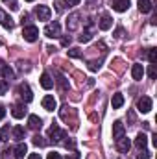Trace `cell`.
Instances as JSON below:
<instances>
[{
    "instance_id": "8d00e7d4",
    "label": "cell",
    "mask_w": 157,
    "mask_h": 159,
    "mask_svg": "<svg viewBox=\"0 0 157 159\" xmlns=\"http://www.w3.org/2000/svg\"><path fill=\"white\" fill-rule=\"evenodd\" d=\"M9 154H11V150H7V148H6V150H4V159H11Z\"/></svg>"
},
{
    "instance_id": "1f68e13d",
    "label": "cell",
    "mask_w": 157,
    "mask_h": 159,
    "mask_svg": "<svg viewBox=\"0 0 157 159\" xmlns=\"http://www.w3.org/2000/svg\"><path fill=\"white\" fill-rule=\"evenodd\" d=\"M115 37H117V39L124 37V28H117V30H115Z\"/></svg>"
},
{
    "instance_id": "d4e9b609",
    "label": "cell",
    "mask_w": 157,
    "mask_h": 159,
    "mask_svg": "<svg viewBox=\"0 0 157 159\" xmlns=\"http://www.w3.org/2000/svg\"><path fill=\"white\" fill-rule=\"evenodd\" d=\"M152 157V154L144 148V150H139V154H137V159H150Z\"/></svg>"
},
{
    "instance_id": "74e56055",
    "label": "cell",
    "mask_w": 157,
    "mask_h": 159,
    "mask_svg": "<svg viewBox=\"0 0 157 159\" xmlns=\"http://www.w3.org/2000/svg\"><path fill=\"white\" fill-rule=\"evenodd\" d=\"M6 67H7V65H6V63L0 59V74H4V69H6Z\"/></svg>"
},
{
    "instance_id": "4316f807",
    "label": "cell",
    "mask_w": 157,
    "mask_h": 159,
    "mask_svg": "<svg viewBox=\"0 0 157 159\" xmlns=\"http://www.w3.org/2000/svg\"><path fill=\"white\" fill-rule=\"evenodd\" d=\"M69 57H81L79 48H70V50H69Z\"/></svg>"
},
{
    "instance_id": "9a60e30c",
    "label": "cell",
    "mask_w": 157,
    "mask_h": 159,
    "mask_svg": "<svg viewBox=\"0 0 157 159\" xmlns=\"http://www.w3.org/2000/svg\"><path fill=\"white\" fill-rule=\"evenodd\" d=\"M131 76H133V80H137V81L142 80V76H144V69H142L141 63H135V65L131 67Z\"/></svg>"
},
{
    "instance_id": "7a4b0ae2",
    "label": "cell",
    "mask_w": 157,
    "mask_h": 159,
    "mask_svg": "<svg viewBox=\"0 0 157 159\" xmlns=\"http://www.w3.org/2000/svg\"><path fill=\"white\" fill-rule=\"evenodd\" d=\"M22 37H24V41H28V43H35V41L39 39V30H37V26H24Z\"/></svg>"
},
{
    "instance_id": "cb8c5ba5",
    "label": "cell",
    "mask_w": 157,
    "mask_h": 159,
    "mask_svg": "<svg viewBox=\"0 0 157 159\" xmlns=\"http://www.w3.org/2000/svg\"><path fill=\"white\" fill-rule=\"evenodd\" d=\"M148 59H150V63H152V65H155V61H157V48H150V52H148Z\"/></svg>"
},
{
    "instance_id": "484cf974",
    "label": "cell",
    "mask_w": 157,
    "mask_h": 159,
    "mask_svg": "<svg viewBox=\"0 0 157 159\" xmlns=\"http://www.w3.org/2000/svg\"><path fill=\"white\" fill-rule=\"evenodd\" d=\"M4 78L6 80H13L15 78V72H13L9 67H6V69H4Z\"/></svg>"
},
{
    "instance_id": "ba28073f",
    "label": "cell",
    "mask_w": 157,
    "mask_h": 159,
    "mask_svg": "<svg viewBox=\"0 0 157 159\" xmlns=\"http://www.w3.org/2000/svg\"><path fill=\"white\" fill-rule=\"evenodd\" d=\"M129 148H131V143H129L128 137H120V139L117 141V150L120 152V154H128Z\"/></svg>"
},
{
    "instance_id": "7402d4cb",
    "label": "cell",
    "mask_w": 157,
    "mask_h": 159,
    "mask_svg": "<svg viewBox=\"0 0 157 159\" xmlns=\"http://www.w3.org/2000/svg\"><path fill=\"white\" fill-rule=\"evenodd\" d=\"M91 39H92V28H91V22H89V28L79 35V43H89Z\"/></svg>"
},
{
    "instance_id": "bcb514c9",
    "label": "cell",
    "mask_w": 157,
    "mask_h": 159,
    "mask_svg": "<svg viewBox=\"0 0 157 159\" xmlns=\"http://www.w3.org/2000/svg\"><path fill=\"white\" fill-rule=\"evenodd\" d=\"M0 44H2V41H0Z\"/></svg>"
},
{
    "instance_id": "6da1fadb",
    "label": "cell",
    "mask_w": 157,
    "mask_h": 159,
    "mask_svg": "<svg viewBox=\"0 0 157 159\" xmlns=\"http://www.w3.org/2000/svg\"><path fill=\"white\" fill-rule=\"evenodd\" d=\"M48 137H50L52 143H61L63 139H67V133H65L63 129H59L57 124H54V126L48 129Z\"/></svg>"
},
{
    "instance_id": "d6a6232c",
    "label": "cell",
    "mask_w": 157,
    "mask_h": 159,
    "mask_svg": "<svg viewBox=\"0 0 157 159\" xmlns=\"http://www.w3.org/2000/svg\"><path fill=\"white\" fill-rule=\"evenodd\" d=\"M46 159H61V154H57V152H50Z\"/></svg>"
},
{
    "instance_id": "f1b7e54d",
    "label": "cell",
    "mask_w": 157,
    "mask_h": 159,
    "mask_svg": "<svg viewBox=\"0 0 157 159\" xmlns=\"http://www.w3.org/2000/svg\"><path fill=\"white\" fill-rule=\"evenodd\" d=\"M100 69V61H89V70H98Z\"/></svg>"
},
{
    "instance_id": "7dc6e473",
    "label": "cell",
    "mask_w": 157,
    "mask_h": 159,
    "mask_svg": "<svg viewBox=\"0 0 157 159\" xmlns=\"http://www.w3.org/2000/svg\"><path fill=\"white\" fill-rule=\"evenodd\" d=\"M4 2H7V0H4Z\"/></svg>"
},
{
    "instance_id": "8992f818",
    "label": "cell",
    "mask_w": 157,
    "mask_h": 159,
    "mask_svg": "<svg viewBox=\"0 0 157 159\" xmlns=\"http://www.w3.org/2000/svg\"><path fill=\"white\" fill-rule=\"evenodd\" d=\"M35 15H37L39 20H50L52 9H50L48 6H37V7H35Z\"/></svg>"
},
{
    "instance_id": "60d3db41",
    "label": "cell",
    "mask_w": 157,
    "mask_h": 159,
    "mask_svg": "<svg viewBox=\"0 0 157 159\" xmlns=\"http://www.w3.org/2000/svg\"><path fill=\"white\" fill-rule=\"evenodd\" d=\"M4 115H6V109H4V107H2V106H0V120L4 119Z\"/></svg>"
},
{
    "instance_id": "4fadbf2b",
    "label": "cell",
    "mask_w": 157,
    "mask_h": 159,
    "mask_svg": "<svg viewBox=\"0 0 157 159\" xmlns=\"http://www.w3.org/2000/svg\"><path fill=\"white\" fill-rule=\"evenodd\" d=\"M129 4H131L129 0H113V9L118 13H124V11H128Z\"/></svg>"
},
{
    "instance_id": "44dd1931",
    "label": "cell",
    "mask_w": 157,
    "mask_h": 159,
    "mask_svg": "<svg viewBox=\"0 0 157 159\" xmlns=\"http://www.w3.org/2000/svg\"><path fill=\"white\" fill-rule=\"evenodd\" d=\"M139 11L141 13H150L152 11V2L150 0H139Z\"/></svg>"
},
{
    "instance_id": "f546056e",
    "label": "cell",
    "mask_w": 157,
    "mask_h": 159,
    "mask_svg": "<svg viewBox=\"0 0 157 159\" xmlns=\"http://www.w3.org/2000/svg\"><path fill=\"white\" fill-rule=\"evenodd\" d=\"M6 91H7V83L4 80H0V94H4Z\"/></svg>"
},
{
    "instance_id": "2e32d148",
    "label": "cell",
    "mask_w": 157,
    "mask_h": 159,
    "mask_svg": "<svg viewBox=\"0 0 157 159\" xmlns=\"http://www.w3.org/2000/svg\"><path fill=\"white\" fill-rule=\"evenodd\" d=\"M146 144H148V137H146V133H139L137 139H135V148H137V150H144Z\"/></svg>"
},
{
    "instance_id": "f6af8a7d",
    "label": "cell",
    "mask_w": 157,
    "mask_h": 159,
    "mask_svg": "<svg viewBox=\"0 0 157 159\" xmlns=\"http://www.w3.org/2000/svg\"><path fill=\"white\" fill-rule=\"evenodd\" d=\"M26 2H34V0H26Z\"/></svg>"
},
{
    "instance_id": "7bdbcfd3",
    "label": "cell",
    "mask_w": 157,
    "mask_h": 159,
    "mask_svg": "<svg viewBox=\"0 0 157 159\" xmlns=\"http://www.w3.org/2000/svg\"><path fill=\"white\" fill-rule=\"evenodd\" d=\"M56 9H57V11H61V9H63V6H61V2H56Z\"/></svg>"
},
{
    "instance_id": "30bf717a",
    "label": "cell",
    "mask_w": 157,
    "mask_h": 159,
    "mask_svg": "<svg viewBox=\"0 0 157 159\" xmlns=\"http://www.w3.org/2000/svg\"><path fill=\"white\" fill-rule=\"evenodd\" d=\"M0 24H2L6 30H11V28H13V24H15V22H13V19H11L4 9H0Z\"/></svg>"
},
{
    "instance_id": "b9f144b4",
    "label": "cell",
    "mask_w": 157,
    "mask_h": 159,
    "mask_svg": "<svg viewBox=\"0 0 157 159\" xmlns=\"http://www.w3.org/2000/svg\"><path fill=\"white\" fill-rule=\"evenodd\" d=\"M65 159H79V156L78 154H72V156H67Z\"/></svg>"
},
{
    "instance_id": "7c38bea8",
    "label": "cell",
    "mask_w": 157,
    "mask_h": 159,
    "mask_svg": "<svg viewBox=\"0 0 157 159\" xmlns=\"http://www.w3.org/2000/svg\"><path fill=\"white\" fill-rule=\"evenodd\" d=\"M98 26H100V30H104V32H105V30H109V28L113 26V20H111V17H109L107 13H102Z\"/></svg>"
},
{
    "instance_id": "d590c367",
    "label": "cell",
    "mask_w": 157,
    "mask_h": 159,
    "mask_svg": "<svg viewBox=\"0 0 157 159\" xmlns=\"http://www.w3.org/2000/svg\"><path fill=\"white\" fill-rule=\"evenodd\" d=\"M69 43H70V37H63V41H61L63 46H69Z\"/></svg>"
},
{
    "instance_id": "5bb4252c",
    "label": "cell",
    "mask_w": 157,
    "mask_h": 159,
    "mask_svg": "<svg viewBox=\"0 0 157 159\" xmlns=\"http://www.w3.org/2000/svg\"><path fill=\"white\" fill-rule=\"evenodd\" d=\"M28 126H30V129L37 131V129L43 128V120H41L37 115H30V117H28Z\"/></svg>"
},
{
    "instance_id": "9c48e42d",
    "label": "cell",
    "mask_w": 157,
    "mask_h": 159,
    "mask_svg": "<svg viewBox=\"0 0 157 159\" xmlns=\"http://www.w3.org/2000/svg\"><path fill=\"white\" fill-rule=\"evenodd\" d=\"M124 131H126L124 124H122L120 120H115V122H113V139L118 141L120 137H124Z\"/></svg>"
},
{
    "instance_id": "603a6c76",
    "label": "cell",
    "mask_w": 157,
    "mask_h": 159,
    "mask_svg": "<svg viewBox=\"0 0 157 159\" xmlns=\"http://www.w3.org/2000/svg\"><path fill=\"white\" fill-rule=\"evenodd\" d=\"M24 135H26V131H24L22 126H15V128H13V137H15L17 141H22Z\"/></svg>"
},
{
    "instance_id": "f35d334b",
    "label": "cell",
    "mask_w": 157,
    "mask_h": 159,
    "mask_svg": "<svg viewBox=\"0 0 157 159\" xmlns=\"http://www.w3.org/2000/svg\"><path fill=\"white\" fill-rule=\"evenodd\" d=\"M128 119H129V122H131V124H133V122H135V115H133V113H131V111H129V113H128Z\"/></svg>"
},
{
    "instance_id": "e575fe53",
    "label": "cell",
    "mask_w": 157,
    "mask_h": 159,
    "mask_svg": "<svg viewBox=\"0 0 157 159\" xmlns=\"http://www.w3.org/2000/svg\"><path fill=\"white\" fill-rule=\"evenodd\" d=\"M65 4L72 7V6H78V4H79V0H65Z\"/></svg>"
},
{
    "instance_id": "d6986e66",
    "label": "cell",
    "mask_w": 157,
    "mask_h": 159,
    "mask_svg": "<svg viewBox=\"0 0 157 159\" xmlns=\"http://www.w3.org/2000/svg\"><path fill=\"white\" fill-rule=\"evenodd\" d=\"M41 87H43V89H46V91L54 87V80L50 78V74H48V72H43V76H41Z\"/></svg>"
},
{
    "instance_id": "52a82bcc",
    "label": "cell",
    "mask_w": 157,
    "mask_h": 159,
    "mask_svg": "<svg viewBox=\"0 0 157 159\" xmlns=\"http://www.w3.org/2000/svg\"><path fill=\"white\" fill-rule=\"evenodd\" d=\"M79 19H81V15H79L78 11L72 13V15L67 19V28H69L70 32H74V30H78L79 28Z\"/></svg>"
},
{
    "instance_id": "e0dca14e",
    "label": "cell",
    "mask_w": 157,
    "mask_h": 159,
    "mask_svg": "<svg viewBox=\"0 0 157 159\" xmlns=\"http://www.w3.org/2000/svg\"><path fill=\"white\" fill-rule=\"evenodd\" d=\"M13 154H15V159H24V156L28 154V146L24 143H20V144H17V148L13 150Z\"/></svg>"
},
{
    "instance_id": "ffe728a7",
    "label": "cell",
    "mask_w": 157,
    "mask_h": 159,
    "mask_svg": "<svg viewBox=\"0 0 157 159\" xmlns=\"http://www.w3.org/2000/svg\"><path fill=\"white\" fill-rule=\"evenodd\" d=\"M111 106H113V109H120L122 106H124V96L117 93V94H113V98H111Z\"/></svg>"
},
{
    "instance_id": "277c9868",
    "label": "cell",
    "mask_w": 157,
    "mask_h": 159,
    "mask_svg": "<svg viewBox=\"0 0 157 159\" xmlns=\"http://www.w3.org/2000/svg\"><path fill=\"white\" fill-rule=\"evenodd\" d=\"M17 93H19V96H20L26 104L34 100V93H32V89H30V85H28V83H20V85L17 87Z\"/></svg>"
},
{
    "instance_id": "836d02e7",
    "label": "cell",
    "mask_w": 157,
    "mask_h": 159,
    "mask_svg": "<svg viewBox=\"0 0 157 159\" xmlns=\"http://www.w3.org/2000/svg\"><path fill=\"white\" fill-rule=\"evenodd\" d=\"M57 83H59V87H61L63 91L67 89V80H65V78H59V80H57Z\"/></svg>"
},
{
    "instance_id": "8fae6325",
    "label": "cell",
    "mask_w": 157,
    "mask_h": 159,
    "mask_svg": "<svg viewBox=\"0 0 157 159\" xmlns=\"http://www.w3.org/2000/svg\"><path fill=\"white\" fill-rule=\"evenodd\" d=\"M43 107H44L46 111H54V109L57 107L56 98H54V96H50V94H46V96L43 98Z\"/></svg>"
},
{
    "instance_id": "ee69618b",
    "label": "cell",
    "mask_w": 157,
    "mask_h": 159,
    "mask_svg": "<svg viewBox=\"0 0 157 159\" xmlns=\"http://www.w3.org/2000/svg\"><path fill=\"white\" fill-rule=\"evenodd\" d=\"M2 139H4V137H2V131H0V143H2Z\"/></svg>"
},
{
    "instance_id": "3957f363",
    "label": "cell",
    "mask_w": 157,
    "mask_h": 159,
    "mask_svg": "<svg viewBox=\"0 0 157 159\" xmlns=\"http://www.w3.org/2000/svg\"><path fill=\"white\" fill-rule=\"evenodd\" d=\"M44 35L46 37H50V39H56V37H59L61 35V26H59V22H50V24H46V28H44Z\"/></svg>"
},
{
    "instance_id": "83f0119b",
    "label": "cell",
    "mask_w": 157,
    "mask_h": 159,
    "mask_svg": "<svg viewBox=\"0 0 157 159\" xmlns=\"http://www.w3.org/2000/svg\"><path fill=\"white\" fill-rule=\"evenodd\" d=\"M34 144H35V146H44V144H46V141H43V137H41V135H35V137H34Z\"/></svg>"
},
{
    "instance_id": "ac0fdd59",
    "label": "cell",
    "mask_w": 157,
    "mask_h": 159,
    "mask_svg": "<svg viewBox=\"0 0 157 159\" xmlns=\"http://www.w3.org/2000/svg\"><path fill=\"white\" fill-rule=\"evenodd\" d=\"M11 115H13L15 119H24V115H26V107H24L22 104H17V106H13Z\"/></svg>"
},
{
    "instance_id": "ab89813d",
    "label": "cell",
    "mask_w": 157,
    "mask_h": 159,
    "mask_svg": "<svg viewBox=\"0 0 157 159\" xmlns=\"http://www.w3.org/2000/svg\"><path fill=\"white\" fill-rule=\"evenodd\" d=\"M28 159H41V156H39V154H30Z\"/></svg>"
},
{
    "instance_id": "4dcf8cb0",
    "label": "cell",
    "mask_w": 157,
    "mask_h": 159,
    "mask_svg": "<svg viewBox=\"0 0 157 159\" xmlns=\"http://www.w3.org/2000/svg\"><path fill=\"white\" fill-rule=\"evenodd\" d=\"M148 76L152 80H155V65H150V70H148Z\"/></svg>"
},
{
    "instance_id": "5b68a950",
    "label": "cell",
    "mask_w": 157,
    "mask_h": 159,
    "mask_svg": "<svg viewBox=\"0 0 157 159\" xmlns=\"http://www.w3.org/2000/svg\"><path fill=\"white\" fill-rule=\"evenodd\" d=\"M137 109H139L141 113H150V111H152V98H150V96H142V98H139V102H137Z\"/></svg>"
}]
</instances>
